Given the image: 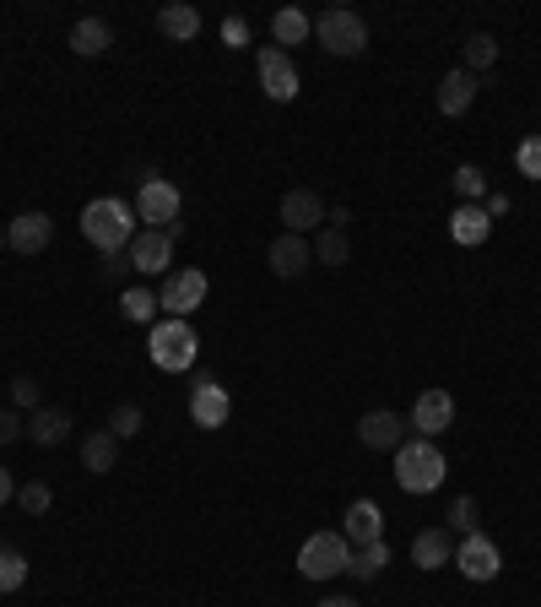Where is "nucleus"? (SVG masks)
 Wrapping results in <instances>:
<instances>
[{
  "label": "nucleus",
  "instance_id": "obj_14",
  "mask_svg": "<svg viewBox=\"0 0 541 607\" xmlns=\"http://www.w3.org/2000/svg\"><path fill=\"white\" fill-rule=\"evenodd\" d=\"M380 532H385L380 504H374V499H352L347 515H341V537H347L352 548H369V543H380Z\"/></svg>",
  "mask_w": 541,
  "mask_h": 607
},
{
  "label": "nucleus",
  "instance_id": "obj_32",
  "mask_svg": "<svg viewBox=\"0 0 541 607\" xmlns=\"http://www.w3.org/2000/svg\"><path fill=\"white\" fill-rule=\"evenodd\" d=\"M444 532H466V537L477 532V499H471V493H460V499L449 504V521H444Z\"/></svg>",
  "mask_w": 541,
  "mask_h": 607
},
{
  "label": "nucleus",
  "instance_id": "obj_17",
  "mask_svg": "<svg viewBox=\"0 0 541 607\" xmlns=\"http://www.w3.org/2000/svg\"><path fill=\"white\" fill-rule=\"evenodd\" d=\"M281 223H287V234H309V228H320L325 223V201L314 195V190H287L281 195Z\"/></svg>",
  "mask_w": 541,
  "mask_h": 607
},
{
  "label": "nucleus",
  "instance_id": "obj_31",
  "mask_svg": "<svg viewBox=\"0 0 541 607\" xmlns=\"http://www.w3.org/2000/svg\"><path fill=\"white\" fill-rule=\"evenodd\" d=\"M141 424H146V418H141V407H135V402H120V407L109 413V435H115V440H131V435H141Z\"/></svg>",
  "mask_w": 541,
  "mask_h": 607
},
{
  "label": "nucleus",
  "instance_id": "obj_39",
  "mask_svg": "<svg viewBox=\"0 0 541 607\" xmlns=\"http://www.w3.org/2000/svg\"><path fill=\"white\" fill-rule=\"evenodd\" d=\"M22 435H27V424L5 407V413H0V445H11V440H22Z\"/></svg>",
  "mask_w": 541,
  "mask_h": 607
},
{
  "label": "nucleus",
  "instance_id": "obj_11",
  "mask_svg": "<svg viewBox=\"0 0 541 607\" xmlns=\"http://www.w3.org/2000/svg\"><path fill=\"white\" fill-rule=\"evenodd\" d=\"M49 239H55V228H49L44 212H22V217L5 223V250H16V255H44Z\"/></svg>",
  "mask_w": 541,
  "mask_h": 607
},
{
  "label": "nucleus",
  "instance_id": "obj_23",
  "mask_svg": "<svg viewBox=\"0 0 541 607\" xmlns=\"http://www.w3.org/2000/svg\"><path fill=\"white\" fill-rule=\"evenodd\" d=\"M157 27H163V38L190 44V38L201 33V11H195V5H163V11H157Z\"/></svg>",
  "mask_w": 541,
  "mask_h": 607
},
{
  "label": "nucleus",
  "instance_id": "obj_19",
  "mask_svg": "<svg viewBox=\"0 0 541 607\" xmlns=\"http://www.w3.org/2000/svg\"><path fill=\"white\" fill-rule=\"evenodd\" d=\"M449 234H455V245H488V234H493V217H488V206H477V201H466L455 217H449Z\"/></svg>",
  "mask_w": 541,
  "mask_h": 607
},
{
  "label": "nucleus",
  "instance_id": "obj_38",
  "mask_svg": "<svg viewBox=\"0 0 541 607\" xmlns=\"http://www.w3.org/2000/svg\"><path fill=\"white\" fill-rule=\"evenodd\" d=\"M104 283H120V288H125V283H131V261H125V255H109V261H104Z\"/></svg>",
  "mask_w": 541,
  "mask_h": 607
},
{
  "label": "nucleus",
  "instance_id": "obj_18",
  "mask_svg": "<svg viewBox=\"0 0 541 607\" xmlns=\"http://www.w3.org/2000/svg\"><path fill=\"white\" fill-rule=\"evenodd\" d=\"M411 564H417V570H444V564H455V543H449V532H444V526L417 532V537H411Z\"/></svg>",
  "mask_w": 541,
  "mask_h": 607
},
{
  "label": "nucleus",
  "instance_id": "obj_37",
  "mask_svg": "<svg viewBox=\"0 0 541 607\" xmlns=\"http://www.w3.org/2000/svg\"><path fill=\"white\" fill-rule=\"evenodd\" d=\"M223 44H228V49H244V44H250V22H244V16H228V22H223Z\"/></svg>",
  "mask_w": 541,
  "mask_h": 607
},
{
  "label": "nucleus",
  "instance_id": "obj_12",
  "mask_svg": "<svg viewBox=\"0 0 541 607\" xmlns=\"http://www.w3.org/2000/svg\"><path fill=\"white\" fill-rule=\"evenodd\" d=\"M228 413H233V396L217 385V380H195V396H190V418L201 424V429H223L228 424Z\"/></svg>",
  "mask_w": 541,
  "mask_h": 607
},
{
  "label": "nucleus",
  "instance_id": "obj_27",
  "mask_svg": "<svg viewBox=\"0 0 541 607\" xmlns=\"http://www.w3.org/2000/svg\"><path fill=\"white\" fill-rule=\"evenodd\" d=\"M157 309H163V304H157V294H146V288H125V294H120V314L135 320V325H152Z\"/></svg>",
  "mask_w": 541,
  "mask_h": 607
},
{
  "label": "nucleus",
  "instance_id": "obj_21",
  "mask_svg": "<svg viewBox=\"0 0 541 607\" xmlns=\"http://www.w3.org/2000/svg\"><path fill=\"white\" fill-rule=\"evenodd\" d=\"M109 44H115V27H109L104 16H82V22L71 27V49H76V55H87V60H93V55H104Z\"/></svg>",
  "mask_w": 541,
  "mask_h": 607
},
{
  "label": "nucleus",
  "instance_id": "obj_13",
  "mask_svg": "<svg viewBox=\"0 0 541 607\" xmlns=\"http://www.w3.org/2000/svg\"><path fill=\"white\" fill-rule=\"evenodd\" d=\"M411 424H417V435H422V440L444 435V429L455 424V396H449V391H422V396H417V407H411Z\"/></svg>",
  "mask_w": 541,
  "mask_h": 607
},
{
  "label": "nucleus",
  "instance_id": "obj_7",
  "mask_svg": "<svg viewBox=\"0 0 541 607\" xmlns=\"http://www.w3.org/2000/svg\"><path fill=\"white\" fill-rule=\"evenodd\" d=\"M179 190L168 185V179H141V195H135V217H141V228H168V223H179Z\"/></svg>",
  "mask_w": 541,
  "mask_h": 607
},
{
  "label": "nucleus",
  "instance_id": "obj_20",
  "mask_svg": "<svg viewBox=\"0 0 541 607\" xmlns=\"http://www.w3.org/2000/svg\"><path fill=\"white\" fill-rule=\"evenodd\" d=\"M471 98H477V76L460 66V71H449L444 82H438V109L444 115H466L471 109Z\"/></svg>",
  "mask_w": 541,
  "mask_h": 607
},
{
  "label": "nucleus",
  "instance_id": "obj_10",
  "mask_svg": "<svg viewBox=\"0 0 541 607\" xmlns=\"http://www.w3.org/2000/svg\"><path fill=\"white\" fill-rule=\"evenodd\" d=\"M455 564H460V575H466V581H498L504 554H498V543H493V537L471 532V537L455 548Z\"/></svg>",
  "mask_w": 541,
  "mask_h": 607
},
{
  "label": "nucleus",
  "instance_id": "obj_26",
  "mask_svg": "<svg viewBox=\"0 0 541 607\" xmlns=\"http://www.w3.org/2000/svg\"><path fill=\"white\" fill-rule=\"evenodd\" d=\"M352 245H347V228H320L314 234V261L320 266H347Z\"/></svg>",
  "mask_w": 541,
  "mask_h": 607
},
{
  "label": "nucleus",
  "instance_id": "obj_28",
  "mask_svg": "<svg viewBox=\"0 0 541 607\" xmlns=\"http://www.w3.org/2000/svg\"><path fill=\"white\" fill-rule=\"evenodd\" d=\"M493 60H498V38L493 33H471L466 38V71L477 76V71H493Z\"/></svg>",
  "mask_w": 541,
  "mask_h": 607
},
{
  "label": "nucleus",
  "instance_id": "obj_29",
  "mask_svg": "<svg viewBox=\"0 0 541 607\" xmlns=\"http://www.w3.org/2000/svg\"><path fill=\"white\" fill-rule=\"evenodd\" d=\"M385 564H390V548H385V543H369V548H358V554H352V564H347V570H352L358 581H374Z\"/></svg>",
  "mask_w": 541,
  "mask_h": 607
},
{
  "label": "nucleus",
  "instance_id": "obj_36",
  "mask_svg": "<svg viewBox=\"0 0 541 607\" xmlns=\"http://www.w3.org/2000/svg\"><path fill=\"white\" fill-rule=\"evenodd\" d=\"M11 402L38 413V380H33V374H16V380H11Z\"/></svg>",
  "mask_w": 541,
  "mask_h": 607
},
{
  "label": "nucleus",
  "instance_id": "obj_30",
  "mask_svg": "<svg viewBox=\"0 0 541 607\" xmlns=\"http://www.w3.org/2000/svg\"><path fill=\"white\" fill-rule=\"evenodd\" d=\"M22 581H27V559H22L16 548H5V543H0V597H11Z\"/></svg>",
  "mask_w": 541,
  "mask_h": 607
},
{
  "label": "nucleus",
  "instance_id": "obj_34",
  "mask_svg": "<svg viewBox=\"0 0 541 607\" xmlns=\"http://www.w3.org/2000/svg\"><path fill=\"white\" fill-rule=\"evenodd\" d=\"M16 504H22L27 515H44V510H49V483H22V488H16Z\"/></svg>",
  "mask_w": 541,
  "mask_h": 607
},
{
  "label": "nucleus",
  "instance_id": "obj_8",
  "mask_svg": "<svg viewBox=\"0 0 541 607\" xmlns=\"http://www.w3.org/2000/svg\"><path fill=\"white\" fill-rule=\"evenodd\" d=\"M125 261H131L135 277H168V266H173V239H168L163 228H141L131 239V250H125Z\"/></svg>",
  "mask_w": 541,
  "mask_h": 607
},
{
  "label": "nucleus",
  "instance_id": "obj_40",
  "mask_svg": "<svg viewBox=\"0 0 541 607\" xmlns=\"http://www.w3.org/2000/svg\"><path fill=\"white\" fill-rule=\"evenodd\" d=\"M325 217H330V228H347V223H352V212H347V206H325Z\"/></svg>",
  "mask_w": 541,
  "mask_h": 607
},
{
  "label": "nucleus",
  "instance_id": "obj_22",
  "mask_svg": "<svg viewBox=\"0 0 541 607\" xmlns=\"http://www.w3.org/2000/svg\"><path fill=\"white\" fill-rule=\"evenodd\" d=\"M65 435H71V413L65 407H38L27 418V440H38V445H60Z\"/></svg>",
  "mask_w": 541,
  "mask_h": 607
},
{
  "label": "nucleus",
  "instance_id": "obj_9",
  "mask_svg": "<svg viewBox=\"0 0 541 607\" xmlns=\"http://www.w3.org/2000/svg\"><path fill=\"white\" fill-rule=\"evenodd\" d=\"M255 71H261V87H266L270 104H287V98H298V66L287 60V49H276V44H261V55H255Z\"/></svg>",
  "mask_w": 541,
  "mask_h": 607
},
{
  "label": "nucleus",
  "instance_id": "obj_16",
  "mask_svg": "<svg viewBox=\"0 0 541 607\" xmlns=\"http://www.w3.org/2000/svg\"><path fill=\"white\" fill-rule=\"evenodd\" d=\"M401 435H406L401 413H385V407H380V413H363V418H358V440H363L369 451H401L406 445Z\"/></svg>",
  "mask_w": 541,
  "mask_h": 607
},
{
  "label": "nucleus",
  "instance_id": "obj_35",
  "mask_svg": "<svg viewBox=\"0 0 541 607\" xmlns=\"http://www.w3.org/2000/svg\"><path fill=\"white\" fill-rule=\"evenodd\" d=\"M515 163H520V174H526V179H541V136H526L520 152H515Z\"/></svg>",
  "mask_w": 541,
  "mask_h": 607
},
{
  "label": "nucleus",
  "instance_id": "obj_43",
  "mask_svg": "<svg viewBox=\"0 0 541 607\" xmlns=\"http://www.w3.org/2000/svg\"><path fill=\"white\" fill-rule=\"evenodd\" d=\"M320 607H358V603H352V597H325Z\"/></svg>",
  "mask_w": 541,
  "mask_h": 607
},
{
  "label": "nucleus",
  "instance_id": "obj_5",
  "mask_svg": "<svg viewBox=\"0 0 541 607\" xmlns=\"http://www.w3.org/2000/svg\"><path fill=\"white\" fill-rule=\"evenodd\" d=\"M352 564V543L341 532H314L303 548H298V575L303 581H330Z\"/></svg>",
  "mask_w": 541,
  "mask_h": 607
},
{
  "label": "nucleus",
  "instance_id": "obj_41",
  "mask_svg": "<svg viewBox=\"0 0 541 607\" xmlns=\"http://www.w3.org/2000/svg\"><path fill=\"white\" fill-rule=\"evenodd\" d=\"M498 212H509V195L498 190V195H488V217H498Z\"/></svg>",
  "mask_w": 541,
  "mask_h": 607
},
{
  "label": "nucleus",
  "instance_id": "obj_44",
  "mask_svg": "<svg viewBox=\"0 0 541 607\" xmlns=\"http://www.w3.org/2000/svg\"><path fill=\"white\" fill-rule=\"evenodd\" d=\"M0 250H5V228H0Z\"/></svg>",
  "mask_w": 541,
  "mask_h": 607
},
{
  "label": "nucleus",
  "instance_id": "obj_15",
  "mask_svg": "<svg viewBox=\"0 0 541 607\" xmlns=\"http://www.w3.org/2000/svg\"><path fill=\"white\" fill-rule=\"evenodd\" d=\"M266 261H270V272H276V277H303V272L314 266V245H309V239H298V234H281V239H270Z\"/></svg>",
  "mask_w": 541,
  "mask_h": 607
},
{
  "label": "nucleus",
  "instance_id": "obj_42",
  "mask_svg": "<svg viewBox=\"0 0 541 607\" xmlns=\"http://www.w3.org/2000/svg\"><path fill=\"white\" fill-rule=\"evenodd\" d=\"M11 493H16V483H11V472H5V466H0V504H5V499H11Z\"/></svg>",
  "mask_w": 541,
  "mask_h": 607
},
{
  "label": "nucleus",
  "instance_id": "obj_3",
  "mask_svg": "<svg viewBox=\"0 0 541 607\" xmlns=\"http://www.w3.org/2000/svg\"><path fill=\"white\" fill-rule=\"evenodd\" d=\"M195 358H201V336L190 320H157L152 325V364L157 369L184 374V369H195Z\"/></svg>",
  "mask_w": 541,
  "mask_h": 607
},
{
  "label": "nucleus",
  "instance_id": "obj_4",
  "mask_svg": "<svg viewBox=\"0 0 541 607\" xmlns=\"http://www.w3.org/2000/svg\"><path fill=\"white\" fill-rule=\"evenodd\" d=\"M314 38H320V49H325V55L352 60V55H363V49H369V22H363L358 11H347V5H330V11H320Z\"/></svg>",
  "mask_w": 541,
  "mask_h": 607
},
{
  "label": "nucleus",
  "instance_id": "obj_33",
  "mask_svg": "<svg viewBox=\"0 0 541 607\" xmlns=\"http://www.w3.org/2000/svg\"><path fill=\"white\" fill-rule=\"evenodd\" d=\"M455 190H460L466 201H477V195H488V174H482L477 163H460V168H455Z\"/></svg>",
  "mask_w": 541,
  "mask_h": 607
},
{
  "label": "nucleus",
  "instance_id": "obj_1",
  "mask_svg": "<svg viewBox=\"0 0 541 607\" xmlns=\"http://www.w3.org/2000/svg\"><path fill=\"white\" fill-rule=\"evenodd\" d=\"M135 234H141V228H135L131 201H120V195H98V201L82 206V239H87L93 250H104V255H125Z\"/></svg>",
  "mask_w": 541,
  "mask_h": 607
},
{
  "label": "nucleus",
  "instance_id": "obj_25",
  "mask_svg": "<svg viewBox=\"0 0 541 607\" xmlns=\"http://www.w3.org/2000/svg\"><path fill=\"white\" fill-rule=\"evenodd\" d=\"M115 461H120V440H115L109 429H98V435L82 440V466H87V472L104 477V472H115Z\"/></svg>",
  "mask_w": 541,
  "mask_h": 607
},
{
  "label": "nucleus",
  "instance_id": "obj_24",
  "mask_svg": "<svg viewBox=\"0 0 541 607\" xmlns=\"http://www.w3.org/2000/svg\"><path fill=\"white\" fill-rule=\"evenodd\" d=\"M314 33V22L298 11V5H281L276 16H270V38H276V49H292V44H303Z\"/></svg>",
  "mask_w": 541,
  "mask_h": 607
},
{
  "label": "nucleus",
  "instance_id": "obj_2",
  "mask_svg": "<svg viewBox=\"0 0 541 607\" xmlns=\"http://www.w3.org/2000/svg\"><path fill=\"white\" fill-rule=\"evenodd\" d=\"M444 451L433 445V440H406L401 451H396V483H401L406 493H433L438 483H444Z\"/></svg>",
  "mask_w": 541,
  "mask_h": 607
},
{
  "label": "nucleus",
  "instance_id": "obj_6",
  "mask_svg": "<svg viewBox=\"0 0 541 607\" xmlns=\"http://www.w3.org/2000/svg\"><path fill=\"white\" fill-rule=\"evenodd\" d=\"M157 304L168 309V320H190V314L206 304V272H195V266L168 272L163 288H157Z\"/></svg>",
  "mask_w": 541,
  "mask_h": 607
}]
</instances>
